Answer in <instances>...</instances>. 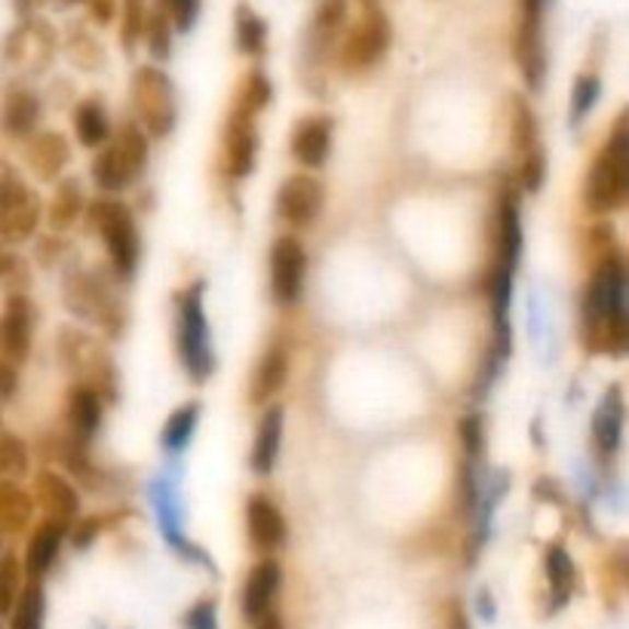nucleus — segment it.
<instances>
[{"label": "nucleus", "mask_w": 629, "mask_h": 629, "mask_svg": "<svg viewBox=\"0 0 629 629\" xmlns=\"http://www.w3.org/2000/svg\"><path fill=\"white\" fill-rule=\"evenodd\" d=\"M624 292H627L624 258L614 255L596 265V273L586 286V299H583V338L590 350L611 353V357H620L627 350L629 326Z\"/></svg>", "instance_id": "f257e3e1"}, {"label": "nucleus", "mask_w": 629, "mask_h": 629, "mask_svg": "<svg viewBox=\"0 0 629 629\" xmlns=\"http://www.w3.org/2000/svg\"><path fill=\"white\" fill-rule=\"evenodd\" d=\"M629 194V126L627 114L617 117L608 142L590 166L586 188H583V203L593 216H608L614 209L627 203Z\"/></svg>", "instance_id": "f03ea898"}, {"label": "nucleus", "mask_w": 629, "mask_h": 629, "mask_svg": "<svg viewBox=\"0 0 629 629\" xmlns=\"http://www.w3.org/2000/svg\"><path fill=\"white\" fill-rule=\"evenodd\" d=\"M129 95H132V108H136V124L142 126L144 136L151 139H166L175 129L178 120V98L175 86L166 71H160L158 65H142L132 71L129 80Z\"/></svg>", "instance_id": "7ed1b4c3"}, {"label": "nucleus", "mask_w": 629, "mask_h": 629, "mask_svg": "<svg viewBox=\"0 0 629 629\" xmlns=\"http://www.w3.org/2000/svg\"><path fill=\"white\" fill-rule=\"evenodd\" d=\"M59 357L68 372L78 377V387H90L102 399H117V365L110 350L98 338L78 329H62Z\"/></svg>", "instance_id": "20e7f679"}, {"label": "nucleus", "mask_w": 629, "mask_h": 629, "mask_svg": "<svg viewBox=\"0 0 629 629\" xmlns=\"http://www.w3.org/2000/svg\"><path fill=\"white\" fill-rule=\"evenodd\" d=\"M86 221L102 236L114 273L129 280L139 268V231L129 206L120 200H93L86 209Z\"/></svg>", "instance_id": "39448f33"}, {"label": "nucleus", "mask_w": 629, "mask_h": 629, "mask_svg": "<svg viewBox=\"0 0 629 629\" xmlns=\"http://www.w3.org/2000/svg\"><path fill=\"white\" fill-rule=\"evenodd\" d=\"M391 40H394V28L384 10L362 13L357 25H347L345 37L335 49V62L345 74H362L387 56Z\"/></svg>", "instance_id": "423d86ee"}, {"label": "nucleus", "mask_w": 629, "mask_h": 629, "mask_svg": "<svg viewBox=\"0 0 629 629\" xmlns=\"http://www.w3.org/2000/svg\"><path fill=\"white\" fill-rule=\"evenodd\" d=\"M178 357L197 384L212 375V350H209V326L203 314V283H194L178 299Z\"/></svg>", "instance_id": "0eeeda50"}, {"label": "nucleus", "mask_w": 629, "mask_h": 629, "mask_svg": "<svg viewBox=\"0 0 629 629\" xmlns=\"http://www.w3.org/2000/svg\"><path fill=\"white\" fill-rule=\"evenodd\" d=\"M513 59L532 90L547 78V47H544V0H516L513 25Z\"/></svg>", "instance_id": "6e6552de"}, {"label": "nucleus", "mask_w": 629, "mask_h": 629, "mask_svg": "<svg viewBox=\"0 0 629 629\" xmlns=\"http://www.w3.org/2000/svg\"><path fill=\"white\" fill-rule=\"evenodd\" d=\"M65 301H68V307L80 319H93L95 326H102L108 335H120L124 331V304L93 273H80V270L71 273L65 280Z\"/></svg>", "instance_id": "1a4fd4ad"}, {"label": "nucleus", "mask_w": 629, "mask_h": 629, "mask_svg": "<svg viewBox=\"0 0 629 629\" xmlns=\"http://www.w3.org/2000/svg\"><path fill=\"white\" fill-rule=\"evenodd\" d=\"M40 224V197L19 175H0V243H25Z\"/></svg>", "instance_id": "9d476101"}, {"label": "nucleus", "mask_w": 629, "mask_h": 629, "mask_svg": "<svg viewBox=\"0 0 629 629\" xmlns=\"http://www.w3.org/2000/svg\"><path fill=\"white\" fill-rule=\"evenodd\" d=\"M326 206V188L311 173H295L286 178L277 190V216L292 224L295 231L314 228Z\"/></svg>", "instance_id": "9b49d317"}, {"label": "nucleus", "mask_w": 629, "mask_h": 629, "mask_svg": "<svg viewBox=\"0 0 629 629\" xmlns=\"http://www.w3.org/2000/svg\"><path fill=\"white\" fill-rule=\"evenodd\" d=\"M304 277H307V252L301 246L299 236L286 234L273 240L270 246V289L280 304H295L304 292Z\"/></svg>", "instance_id": "f8f14e48"}, {"label": "nucleus", "mask_w": 629, "mask_h": 629, "mask_svg": "<svg viewBox=\"0 0 629 629\" xmlns=\"http://www.w3.org/2000/svg\"><path fill=\"white\" fill-rule=\"evenodd\" d=\"M246 105H240L234 98V108L228 114L224 124V163L231 178H246L255 170V158H258V126Z\"/></svg>", "instance_id": "ddd939ff"}, {"label": "nucleus", "mask_w": 629, "mask_h": 629, "mask_svg": "<svg viewBox=\"0 0 629 629\" xmlns=\"http://www.w3.org/2000/svg\"><path fill=\"white\" fill-rule=\"evenodd\" d=\"M34 304L28 295H10L3 304V314H0V357L7 362L28 360L34 341Z\"/></svg>", "instance_id": "4468645a"}, {"label": "nucleus", "mask_w": 629, "mask_h": 629, "mask_svg": "<svg viewBox=\"0 0 629 629\" xmlns=\"http://www.w3.org/2000/svg\"><path fill=\"white\" fill-rule=\"evenodd\" d=\"M347 22H350L347 0H323L316 7L314 19L307 25V37H304L307 62H326L335 56V49L347 32Z\"/></svg>", "instance_id": "2eb2a0df"}, {"label": "nucleus", "mask_w": 629, "mask_h": 629, "mask_svg": "<svg viewBox=\"0 0 629 629\" xmlns=\"http://www.w3.org/2000/svg\"><path fill=\"white\" fill-rule=\"evenodd\" d=\"M56 32L49 28L44 19H25L16 32H10L7 44H3V56L7 62L28 65L32 71H40L53 62L56 56Z\"/></svg>", "instance_id": "dca6fc26"}, {"label": "nucleus", "mask_w": 629, "mask_h": 629, "mask_svg": "<svg viewBox=\"0 0 629 629\" xmlns=\"http://www.w3.org/2000/svg\"><path fill=\"white\" fill-rule=\"evenodd\" d=\"M246 532L255 552H277L286 544V520L283 510L270 501L268 494H252L246 503Z\"/></svg>", "instance_id": "f3484780"}, {"label": "nucleus", "mask_w": 629, "mask_h": 629, "mask_svg": "<svg viewBox=\"0 0 629 629\" xmlns=\"http://www.w3.org/2000/svg\"><path fill=\"white\" fill-rule=\"evenodd\" d=\"M34 494L40 510L47 513V522H56L62 528H71V522H78L80 516V494L74 486L65 479L62 473L44 470L34 482Z\"/></svg>", "instance_id": "a211bd4d"}, {"label": "nucleus", "mask_w": 629, "mask_h": 629, "mask_svg": "<svg viewBox=\"0 0 629 629\" xmlns=\"http://www.w3.org/2000/svg\"><path fill=\"white\" fill-rule=\"evenodd\" d=\"M292 158L299 160L304 170H319L331 151V117L314 114V117H301L292 129Z\"/></svg>", "instance_id": "6ab92c4d"}, {"label": "nucleus", "mask_w": 629, "mask_h": 629, "mask_svg": "<svg viewBox=\"0 0 629 629\" xmlns=\"http://www.w3.org/2000/svg\"><path fill=\"white\" fill-rule=\"evenodd\" d=\"M280 583H283V571H280L277 559H261L252 568L246 586H243V617L249 624L273 611V598L280 593Z\"/></svg>", "instance_id": "aec40b11"}, {"label": "nucleus", "mask_w": 629, "mask_h": 629, "mask_svg": "<svg viewBox=\"0 0 629 629\" xmlns=\"http://www.w3.org/2000/svg\"><path fill=\"white\" fill-rule=\"evenodd\" d=\"M289 381V350L283 345H270L261 360L255 362L249 377V403L252 406H265L273 396L283 391Z\"/></svg>", "instance_id": "412c9836"}, {"label": "nucleus", "mask_w": 629, "mask_h": 629, "mask_svg": "<svg viewBox=\"0 0 629 629\" xmlns=\"http://www.w3.org/2000/svg\"><path fill=\"white\" fill-rule=\"evenodd\" d=\"M283 424H286V411L283 406H268L258 418V427H255V442H252V470L258 476H268L280 457V442H283Z\"/></svg>", "instance_id": "4be33fe9"}, {"label": "nucleus", "mask_w": 629, "mask_h": 629, "mask_svg": "<svg viewBox=\"0 0 629 629\" xmlns=\"http://www.w3.org/2000/svg\"><path fill=\"white\" fill-rule=\"evenodd\" d=\"M68 160H71V148H68V139L62 132L32 136V142L25 148V163L32 166V173L40 182H56L65 173Z\"/></svg>", "instance_id": "5701e85b"}, {"label": "nucleus", "mask_w": 629, "mask_h": 629, "mask_svg": "<svg viewBox=\"0 0 629 629\" xmlns=\"http://www.w3.org/2000/svg\"><path fill=\"white\" fill-rule=\"evenodd\" d=\"M522 249V224H520V203L513 197V190H503L501 203H498V268L503 273H513L520 261Z\"/></svg>", "instance_id": "b1692460"}, {"label": "nucleus", "mask_w": 629, "mask_h": 629, "mask_svg": "<svg viewBox=\"0 0 629 629\" xmlns=\"http://www.w3.org/2000/svg\"><path fill=\"white\" fill-rule=\"evenodd\" d=\"M40 120V102L32 90H10L0 105V129L13 139H28Z\"/></svg>", "instance_id": "393cba45"}, {"label": "nucleus", "mask_w": 629, "mask_h": 629, "mask_svg": "<svg viewBox=\"0 0 629 629\" xmlns=\"http://www.w3.org/2000/svg\"><path fill=\"white\" fill-rule=\"evenodd\" d=\"M620 433H624V396H620V387H611L602 396L596 415H593V436H596L598 452L605 457L617 455Z\"/></svg>", "instance_id": "a878e982"}, {"label": "nucleus", "mask_w": 629, "mask_h": 629, "mask_svg": "<svg viewBox=\"0 0 629 629\" xmlns=\"http://www.w3.org/2000/svg\"><path fill=\"white\" fill-rule=\"evenodd\" d=\"M65 535H68V528L56 525V522H44V525L34 532L32 540H28V550H25V571H28L32 581H40L49 568H53L56 556L62 550Z\"/></svg>", "instance_id": "bb28decb"}, {"label": "nucleus", "mask_w": 629, "mask_h": 629, "mask_svg": "<svg viewBox=\"0 0 629 629\" xmlns=\"http://www.w3.org/2000/svg\"><path fill=\"white\" fill-rule=\"evenodd\" d=\"M102 396L93 394L90 387H74L68 396V427L71 440L86 442L93 440L95 430L102 427Z\"/></svg>", "instance_id": "cd10ccee"}, {"label": "nucleus", "mask_w": 629, "mask_h": 629, "mask_svg": "<svg viewBox=\"0 0 629 629\" xmlns=\"http://www.w3.org/2000/svg\"><path fill=\"white\" fill-rule=\"evenodd\" d=\"M34 516V501L25 488L13 482V479H3L0 482V532L7 535H22Z\"/></svg>", "instance_id": "c85d7f7f"}, {"label": "nucleus", "mask_w": 629, "mask_h": 629, "mask_svg": "<svg viewBox=\"0 0 629 629\" xmlns=\"http://www.w3.org/2000/svg\"><path fill=\"white\" fill-rule=\"evenodd\" d=\"M510 144L516 151V158H525L528 151L540 148V126L532 102L525 95H510Z\"/></svg>", "instance_id": "c756f323"}, {"label": "nucleus", "mask_w": 629, "mask_h": 629, "mask_svg": "<svg viewBox=\"0 0 629 629\" xmlns=\"http://www.w3.org/2000/svg\"><path fill=\"white\" fill-rule=\"evenodd\" d=\"M234 44L243 56H261L268 47V22L246 0L234 7Z\"/></svg>", "instance_id": "7c9ffc66"}, {"label": "nucleus", "mask_w": 629, "mask_h": 629, "mask_svg": "<svg viewBox=\"0 0 629 629\" xmlns=\"http://www.w3.org/2000/svg\"><path fill=\"white\" fill-rule=\"evenodd\" d=\"M74 132L83 148H102L110 139V120L105 105L98 98H86L80 102L74 110Z\"/></svg>", "instance_id": "2f4dec72"}, {"label": "nucleus", "mask_w": 629, "mask_h": 629, "mask_svg": "<svg viewBox=\"0 0 629 629\" xmlns=\"http://www.w3.org/2000/svg\"><path fill=\"white\" fill-rule=\"evenodd\" d=\"M93 182L95 188L105 190V194H117L132 182V173L126 170L124 158L117 154V148L108 139V144H102V151L93 160Z\"/></svg>", "instance_id": "473e14b6"}, {"label": "nucleus", "mask_w": 629, "mask_h": 629, "mask_svg": "<svg viewBox=\"0 0 629 629\" xmlns=\"http://www.w3.org/2000/svg\"><path fill=\"white\" fill-rule=\"evenodd\" d=\"M114 148H117V154L124 158L126 170L132 173V178L142 173L144 166H148V158H151V144H148V136H144V129L139 124H124L117 129V136L110 139Z\"/></svg>", "instance_id": "72a5a7b5"}, {"label": "nucleus", "mask_w": 629, "mask_h": 629, "mask_svg": "<svg viewBox=\"0 0 629 629\" xmlns=\"http://www.w3.org/2000/svg\"><path fill=\"white\" fill-rule=\"evenodd\" d=\"M83 212V190L78 178H65L56 188L53 206H49V228L53 231H68Z\"/></svg>", "instance_id": "f704fd0d"}, {"label": "nucleus", "mask_w": 629, "mask_h": 629, "mask_svg": "<svg viewBox=\"0 0 629 629\" xmlns=\"http://www.w3.org/2000/svg\"><path fill=\"white\" fill-rule=\"evenodd\" d=\"M65 53L68 59L78 65L80 71H98L105 68V47L95 40L86 28H71L65 37Z\"/></svg>", "instance_id": "c9c22d12"}, {"label": "nucleus", "mask_w": 629, "mask_h": 629, "mask_svg": "<svg viewBox=\"0 0 629 629\" xmlns=\"http://www.w3.org/2000/svg\"><path fill=\"white\" fill-rule=\"evenodd\" d=\"M547 581L552 590V605L562 608L574 590V562L566 552V547H550L547 552Z\"/></svg>", "instance_id": "e433bc0d"}, {"label": "nucleus", "mask_w": 629, "mask_h": 629, "mask_svg": "<svg viewBox=\"0 0 629 629\" xmlns=\"http://www.w3.org/2000/svg\"><path fill=\"white\" fill-rule=\"evenodd\" d=\"M200 421V403H185L170 415V421L163 427V445L170 452H182L194 436V427Z\"/></svg>", "instance_id": "4c0bfd02"}, {"label": "nucleus", "mask_w": 629, "mask_h": 629, "mask_svg": "<svg viewBox=\"0 0 629 629\" xmlns=\"http://www.w3.org/2000/svg\"><path fill=\"white\" fill-rule=\"evenodd\" d=\"M44 614H47V596L40 583H28L13 608V627L10 629H44Z\"/></svg>", "instance_id": "58836bf2"}, {"label": "nucleus", "mask_w": 629, "mask_h": 629, "mask_svg": "<svg viewBox=\"0 0 629 629\" xmlns=\"http://www.w3.org/2000/svg\"><path fill=\"white\" fill-rule=\"evenodd\" d=\"M22 562L16 552L0 556V614H13L19 596H22Z\"/></svg>", "instance_id": "ea45409f"}, {"label": "nucleus", "mask_w": 629, "mask_h": 629, "mask_svg": "<svg viewBox=\"0 0 629 629\" xmlns=\"http://www.w3.org/2000/svg\"><path fill=\"white\" fill-rule=\"evenodd\" d=\"M144 44H148L154 59H170V53H173V22L166 19L163 10L148 13V22H144Z\"/></svg>", "instance_id": "a19ab883"}, {"label": "nucleus", "mask_w": 629, "mask_h": 629, "mask_svg": "<svg viewBox=\"0 0 629 629\" xmlns=\"http://www.w3.org/2000/svg\"><path fill=\"white\" fill-rule=\"evenodd\" d=\"M0 473L22 479L28 473V445L16 433H0Z\"/></svg>", "instance_id": "79ce46f5"}, {"label": "nucleus", "mask_w": 629, "mask_h": 629, "mask_svg": "<svg viewBox=\"0 0 629 629\" xmlns=\"http://www.w3.org/2000/svg\"><path fill=\"white\" fill-rule=\"evenodd\" d=\"M144 22H148V10H144V0H124V10H120V44L126 53L139 47V40L144 37Z\"/></svg>", "instance_id": "37998d69"}, {"label": "nucleus", "mask_w": 629, "mask_h": 629, "mask_svg": "<svg viewBox=\"0 0 629 629\" xmlns=\"http://www.w3.org/2000/svg\"><path fill=\"white\" fill-rule=\"evenodd\" d=\"M270 95H273V86H270L268 74L265 71H249L243 86H240V93H236V102L246 105L252 114H258V110H265L270 105Z\"/></svg>", "instance_id": "c03bdc74"}, {"label": "nucleus", "mask_w": 629, "mask_h": 629, "mask_svg": "<svg viewBox=\"0 0 629 629\" xmlns=\"http://www.w3.org/2000/svg\"><path fill=\"white\" fill-rule=\"evenodd\" d=\"M602 93V83L596 74H581L574 80V90H571V124H581L583 117L593 110Z\"/></svg>", "instance_id": "a18cd8bd"}, {"label": "nucleus", "mask_w": 629, "mask_h": 629, "mask_svg": "<svg viewBox=\"0 0 629 629\" xmlns=\"http://www.w3.org/2000/svg\"><path fill=\"white\" fill-rule=\"evenodd\" d=\"M544 178H547V154L540 144L535 151H528L525 158H520V182L528 194H535V190L544 188Z\"/></svg>", "instance_id": "49530a36"}, {"label": "nucleus", "mask_w": 629, "mask_h": 629, "mask_svg": "<svg viewBox=\"0 0 629 629\" xmlns=\"http://www.w3.org/2000/svg\"><path fill=\"white\" fill-rule=\"evenodd\" d=\"M160 10L173 22L175 32H190L200 16V0H160Z\"/></svg>", "instance_id": "de8ad7c7"}, {"label": "nucleus", "mask_w": 629, "mask_h": 629, "mask_svg": "<svg viewBox=\"0 0 629 629\" xmlns=\"http://www.w3.org/2000/svg\"><path fill=\"white\" fill-rule=\"evenodd\" d=\"M185 627L188 629H219L216 624V602L212 598H203L197 602L188 614H185Z\"/></svg>", "instance_id": "09e8293b"}, {"label": "nucleus", "mask_w": 629, "mask_h": 629, "mask_svg": "<svg viewBox=\"0 0 629 629\" xmlns=\"http://www.w3.org/2000/svg\"><path fill=\"white\" fill-rule=\"evenodd\" d=\"M461 436H464V449L470 452V455H479V449H482V424H479V418H464L461 421Z\"/></svg>", "instance_id": "8fccbe9b"}, {"label": "nucleus", "mask_w": 629, "mask_h": 629, "mask_svg": "<svg viewBox=\"0 0 629 629\" xmlns=\"http://www.w3.org/2000/svg\"><path fill=\"white\" fill-rule=\"evenodd\" d=\"M86 13L95 25H110L117 16V0H86Z\"/></svg>", "instance_id": "3c124183"}, {"label": "nucleus", "mask_w": 629, "mask_h": 629, "mask_svg": "<svg viewBox=\"0 0 629 629\" xmlns=\"http://www.w3.org/2000/svg\"><path fill=\"white\" fill-rule=\"evenodd\" d=\"M19 391V372L13 362L0 357V399H13Z\"/></svg>", "instance_id": "603ef678"}, {"label": "nucleus", "mask_w": 629, "mask_h": 629, "mask_svg": "<svg viewBox=\"0 0 629 629\" xmlns=\"http://www.w3.org/2000/svg\"><path fill=\"white\" fill-rule=\"evenodd\" d=\"M98 525H102L98 520H83V522H80L78 532H74V544H78V547H86L90 540H95V535H98Z\"/></svg>", "instance_id": "864d4df0"}, {"label": "nucleus", "mask_w": 629, "mask_h": 629, "mask_svg": "<svg viewBox=\"0 0 629 629\" xmlns=\"http://www.w3.org/2000/svg\"><path fill=\"white\" fill-rule=\"evenodd\" d=\"M252 629H286L283 627V617L277 611H268L265 617H258L255 624H252Z\"/></svg>", "instance_id": "5fc2aeb1"}, {"label": "nucleus", "mask_w": 629, "mask_h": 629, "mask_svg": "<svg viewBox=\"0 0 629 629\" xmlns=\"http://www.w3.org/2000/svg\"><path fill=\"white\" fill-rule=\"evenodd\" d=\"M19 268V258L10 249H3L0 246V277H7V273H13Z\"/></svg>", "instance_id": "6e6d98bb"}, {"label": "nucleus", "mask_w": 629, "mask_h": 629, "mask_svg": "<svg viewBox=\"0 0 629 629\" xmlns=\"http://www.w3.org/2000/svg\"><path fill=\"white\" fill-rule=\"evenodd\" d=\"M40 3L44 0H13V7H16V13L22 19H32L37 10H40Z\"/></svg>", "instance_id": "4d7b16f0"}, {"label": "nucleus", "mask_w": 629, "mask_h": 629, "mask_svg": "<svg viewBox=\"0 0 629 629\" xmlns=\"http://www.w3.org/2000/svg\"><path fill=\"white\" fill-rule=\"evenodd\" d=\"M362 13H372V10H384V0H357Z\"/></svg>", "instance_id": "13d9d810"}, {"label": "nucleus", "mask_w": 629, "mask_h": 629, "mask_svg": "<svg viewBox=\"0 0 629 629\" xmlns=\"http://www.w3.org/2000/svg\"><path fill=\"white\" fill-rule=\"evenodd\" d=\"M68 3H86V0H68Z\"/></svg>", "instance_id": "bf43d9fd"}]
</instances>
